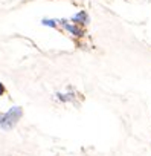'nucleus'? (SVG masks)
<instances>
[{
    "instance_id": "1",
    "label": "nucleus",
    "mask_w": 151,
    "mask_h": 156,
    "mask_svg": "<svg viewBox=\"0 0 151 156\" xmlns=\"http://www.w3.org/2000/svg\"><path fill=\"white\" fill-rule=\"evenodd\" d=\"M22 115H23L22 107H19V106L11 107L6 113H3V118H2V122H0V127H2L3 130H12V129L17 126V122H19V119L22 118Z\"/></svg>"
},
{
    "instance_id": "2",
    "label": "nucleus",
    "mask_w": 151,
    "mask_h": 156,
    "mask_svg": "<svg viewBox=\"0 0 151 156\" xmlns=\"http://www.w3.org/2000/svg\"><path fill=\"white\" fill-rule=\"evenodd\" d=\"M61 25L64 26V29H66V31H69V32H70V34H73V35H77V37H83V35H84V31H83V29H80L78 26H75V25H69L66 20H63V22H61Z\"/></svg>"
},
{
    "instance_id": "3",
    "label": "nucleus",
    "mask_w": 151,
    "mask_h": 156,
    "mask_svg": "<svg viewBox=\"0 0 151 156\" xmlns=\"http://www.w3.org/2000/svg\"><path fill=\"white\" fill-rule=\"evenodd\" d=\"M72 22L80 23V25H86V23H89V16L86 14V11H80L77 16H73Z\"/></svg>"
},
{
    "instance_id": "4",
    "label": "nucleus",
    "mask_w": 151,
    "mask_h": 156,
    "mask_svg": "<svg viewBox=\"0 0 151 156\" xmlns=\"http://www.w3.org/2000/svg\"><path fill=\"white\" fill-rule=\"evenodd\" d=\"M57 20H47V19H44L41 23L44 25V26H57V23H55Z\"/></svg>"
},
{
    "instance_id": "5",
    "label": "nucleus",
    "mask_w": 151,
    "mask_h": 156,
    "mask_svg": "<svg viewBox=\"0 0 151 156\" xmlns=\"http://www.w3.org/2000/svg\"><path fill=\"white\" fill-rule=\"evenodd\" d=\"M5 94V87H3V84L0 83V95H3Z\"/></svg>"
},
{
    "instance_id": "6",
    "label": "nucleus",
    "mask_w": 151,
    "mask_h": 156,
    "mask_svg": "<svg viewBox=\"0 0 151 156\" xmlns=\"http://www.w3.org/2000/svg\"><path fill=\"white\" fill-rule=\"evenodd\" d=\"M2 118H3V113H0V122H2Z\"/></svg>"
}]
</instances>
